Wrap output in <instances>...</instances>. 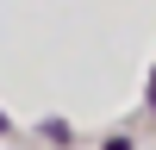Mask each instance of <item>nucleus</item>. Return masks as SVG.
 <instances>
[{"label":"nucleus","mask_w":156,"mask_h":150,"mask_svg":"<svg viewBox=\"0 0 156 150\" xmlns=\"http://www.w3.org/2000/svg\"><path fill=\"white\" fill-rule=\"evenodd\" d=\"M106 150H131V144H106Z\"/></svg>","instance_id":"nucleus-1"},{"label":"nucleus","mask_w":156,"mask_h":150,"mask_svg":"<svg viewBox=\"0 0 156 150\" xmlns=\"http://www.w3.org/2000/svg\"><path fill=\"white\" fill-rule=\"evenodd\" d=\"M0 131H6V112H0Z\"/></svg>","instance_id":"nucleus-2"}]
</instances>
